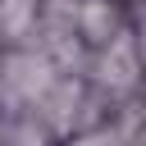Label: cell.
Segmentation results:
<instances>
[{
    "instance_id": "6da1fadb",
    "label": "cell",
    "mask_w": 146,
    "mask_h": 146,
    "mask_svg": "<svg viewBox=\"0 0 146 146\" xmlns=\"http://www.w3.org/2000/svg\"><path fill=\"white\" fill-rule=\"evenodd\" d=\"M18 100H46L55 91V68L46 59H32V55H14L5 64V78H0Z\"/></svg>"
},
{
    "instance_id": "277c9868",
    "label": "cell",
    "mask_w": 146,
    "mask_h": 146,
    "mask_svg": "<svg viewBox=\"0 0 146 146\" xmlns=\"http://www.w3.org/2000/svg\"><path fill=\"white\" fill-rule=\"evenodd\" d=\"M36 27V0H0V36L23 41Z\"/></svg>"
},
{
    "instance_id": "3957f363",
    "label": "cell",
    "mask_w": 146,
    "mask_h": 146,
    "mask_svg": "<svg viewBox=\"0 0 146 146\" xmlns=\"http://www.w3.org/2000/svg\"><path fill=\"white\" fill-rule=\"evenodd\" d=\"M78 32L87 41H96V46H110L114 41V9H110V0H87L78 9Z\"/></svg>"
},
{
    "instance_id": "5b68a950",
    "label": "cell",
    "mask_w": 146,
    "mask_h": 146,
    "mask_svg": "<svg viewBox=\"0 0 146 146\" xmlns=\"http://www.w3.org/2000/svg\"><path fill=\"white\" fill-rule=\"evenodd\" d=\"M9 146H46V132H41V128L32 132V123H23V132H14Z\"/></svg>"
},
{
    "instance_id": "7a4b0ae2",
    "label": "cell",
    "mask_w": 146,
    "mask_h": 146,
    "mask_svg": "<svg viewBox=\"0 0 146 146\" xmlns=\"http://www.w3.org/2000/svg\"><path fill=\"white\" fill-rule=\"evenodd\" d=\"M100 82H105V87H119V91L137 82V50H132V41H128V36H114V41L105 46Z\"/></svg>"
}]
</instances>
